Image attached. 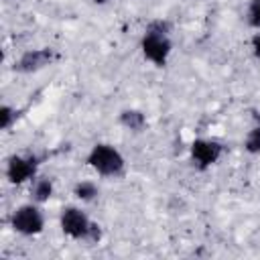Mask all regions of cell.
<instances>
[{
	"label": "cell",
	"instance_id": "5b68a950",
	"mask_svg": "<svg viewBox=\"0 0 260 260\" xmlns=\"http://www.w3.org/2000/svg\"><path fill=\"white\" fill-rule=\"evenodd\" d=\"M39 165L41 158L32 152L26 154H10L6 158V167H4V177L10 185H24L30 183L37 175H39Z\"/></svg>",
	"mask_w": 260,
	"mask_h": 260
},
{
	"label": "cell",
	"instance_id": "6da1fadb",
	"mask_svg": "<svg viewBox=\"0 0 260 260\" xmlns=\"http://www.w3.org/2000/svg\"><path fill=\"white\" fill-rule=\"evenodd\" d=\"M171 32H173V22L167 18H152L142 32L140 53L154 67H167L171 59L173 53Z\"/></svg>",
	"mask_w": 260,
	"mask_h": 260
},
{
	"label": "cell",
	"instance_id": "4fadbf2b",
	"mask_svg": "<svg viewBox=\"0 0 260 260\" xmlns=\"http://www.w3.org/2000/svg\"><path fill=\"white\" fill-rule=\"evenodd\" d=\"M246 22L250 28L260 30V0H250L246 6Z\"/></svg>",
	"mask_w": 260,
	"mask_h": 260
},
{
	"label": "cell",
	"instance_id": "5bb4252c",
	"mask_svg": "<svg viewBox=\"0 0 260 260\" xmlns=\"http://www.w3.org/2000/svg\"><path fill=\"white\" fill-rule=\"evenodd\" d=\"M250 51H252V55L260 61V30H256V32L250 37Z\"/></svg>",
	"mask_w": 260,
	"mask_h": 260
},
{
	"label": "cell",
	"instance_id": "9c48e42d",
	"mask_svg": "<svg viewBox=\"0 0 260 260\" xmlns=\"http://www.w3.org/2000/svg\"><path fill=\"white\" fill-rule=\"evenodd\" d=\"M55 193V183L51 177L47 175H37L32 181H30V201L43 205L47 203Z\"/></svg>",
	"mask_w": 260,
	"mask_h": 260
},
{
	"label": "cell",
	"instance_id": "3957f363",
	"mask_svg": "<svg viewBox=\"0 0 260 260\" xmlns=\"http://www.w3.org/2000/svg\"><path fill=\"white\" fill-rule=\"evenodd\" d=\"M85 165L104 179H118L126 171L124 154L110 142H95L85 154Z\"/></svg>",
	"mask_w": 260,
	"mask_h": 260
},
{
	"label": "cell",
	"instance_id": "8992f818",
	"mask_svg": "<svg viewBox=\"0 0 260 260\" xmlns=\"http://www.w3.org/2000/svg\"><path fill=\"white\" fill-rule=\"evenodd\" d=\"M225 146L215 138H195L189 144V156L197 171H207L219 162Z\"/></svg>",
	"mask_w": 260,
	"mask_h": 260
},
{
	"label": "cell",
	"instance_id": "277c9868",
	"mask_svg": "<svg viewBox=\"0 0 260 260\" xmlns=\"http://www.w3.org/2000/svg\"><path fill=\"white\" fill-rule=\"evenodd\" d=\"M8 225L12 228V232H16L18 236H24V238H32V236L43 234L45 232L43 207L35 201H28V203L14 207L10 217H8Z\"/></svg>",
	"mask_w": 260,
	"mask_h": 260
},
{
	"label": "cell",
	"instance_id": "7a4b0ae2",
	"mask_svg": "<svg viewBox=\"0 0 260 260\" xmlns=\"http://www.w3.org/2000/svg\"><path fill=\"white\" fill-rule=\"evenodd\" d=\"M59 228L65 238L73 242L98 244L102 240V225L91 221L79 205H65L59 213Z\"/></svg>",
	"mask_w": 260,
	"mask_h": 260
},
{
	"label": "cell",
	"instance_id": "7c38bea8",
	"mask_svg": "<svg viewBox=\"0 0 260 260\" xmlns=\"http://www.w3.org/2000/svg\"><path fill=\"white\" fill-rule=\"evenodd\" d=\"M244 150L248 154H260V124H256L254 128L248 130V134L244 138Z\"/></svg>",
	"mask_w": 260,
	"mask_h": 260
},
{
	"label": "cell",
	"instance_id": "8fae6325",
	"mask_svg": "<svg viewBox=\"0 0 260 260\" xmlns=\"http://www.w3.org/2000/svg\"><path fill=\"white\" fill-rule=\"evenodd\" d=\"M18 118H20V110H16L14 106H10V104L0 106V128L4 132H8L18 122Z\"/></svg>",
	"mask_w": 260,
	"mask_h": 260
},
{
	"label": "cell",
	"instance_id": "9a60e30c",
	"mask_svg": "<svg viewBox=\"0 0 260 260\" xmlns=\"http://www.w3.org/2000/svg\"><path fill=\"white\" fill-rule=\"evenodd\" d=\"M93 4H106V2H110V0H91Z\"/></svg>",
	"mask_w": 260,
	"mask_h": 260
},
{
	"label": "cell",
	"instance_id": "52a82bcc",
	"mask_svg": "<svg viewBox=\"0 0 260 260\" xmlns=\"http://www.w3.org/2000/svg\"><path fill=\"white\" fill-rule=\"evenodd\" d=\"M57 51L51 49V47H39V49H28L24 51L16 61H14V71L16 73H22V75H32V73H39L43 71L45 67L53 65L57 61Z\"/></svg>",
	"mask_w": 260,
	"mask_h": 260
},
{
	"label": "cell",
	"instance_id": "30bf717a",
	"mask_svg": "<svg viewBox=\"0 0 260 260\" xmlns=\"http://www.w3.org/2000/svg\"><path fill=\"white\" fill-rule=\"evenodd\" d=\"M73 195L81 203H91V201H95L100 197V187L91 179H81V181H77L73 185Z\"/></svg>",
	"mask_w": 260,
	"mask_h": 260
},
{
	"label": "cell",
	"instance_id": "ba28073f",
	"mask_svg": "<svg viewBox=\"0 0 260 260\" xmlns=\"http://www.w3.org/2000/svg\"><path fill=\"white\" fill-rule=\"evenodd\" d=\"M118 124L122 128H126L128 132H144L146 126H148V120H146V114L142 110H136V108H126L118 114Z\"/></svg>",
	"mask_w": 260,
	"mask_h": 260
}]
</instances>
